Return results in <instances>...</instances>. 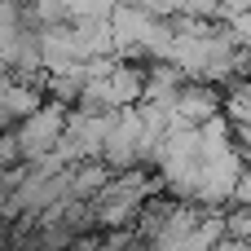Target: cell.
<instances>
[{
  "label": "cell",
  "instance_id": "cell-1",
  "mask_svg": "<svg viewBox=\"0 0 251 251\" xmlns=\"http://www.w3.org/2000/svg\"><path fill=\"white\" fill-rule=\"evenodd\" d=\"M141 199H146V185L132 181V176L106 181V185L93 194V203H88V221H93V225H119V221H128L132 212H141Z\"/></svg>",
  "mask_w": 251,
  "mask_h": 251
}]
</instances>
